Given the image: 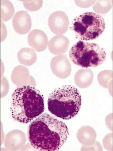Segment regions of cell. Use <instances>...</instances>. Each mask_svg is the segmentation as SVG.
<instances>
[{"mask_svg": "<svg viewBox=\"0 0 113 151\" xmlns=\"http://www.w3.org/2000/svg\"><path fill=\"white\" fill-rule=\"evenodd\" d=\"M69 136L67 125L48 113L40 115L28 129V138L31 146L40 151L60 149Z\"/></svg>", "mask_w": 113, "mask_h": 151, "instance_id": "cell-1", "label": "cell"}, {"mask_svg": "<svg viewBox=\"0 0 113 151\" xmlns=\"http://www.w3.org/2000/svg\"><path fill=\"white\" fill-rule=\"evenodd\" d=\"M44 110L43 96L34 87L20 86L12 93L11 112L14 120L28 124L41 115Z\"/></svg>", "mask_w": 113, "mask_h": 151, "instance_id": "cell-2", "label": "cell"}, {"mask_svg": "<svg viewBox=\"0 0 113 151\" xmlns=\"http://www.w3.org/2000/svg\"><path fill=\"white\" fill-rule=\"evenodd\" d=\"M82 105V97L77 88L65 85L52 92L48 97V110L55 116L69 120L77 115Z\"/></svg>", "mask_w": 113, "mask_h": 151, "instance_id": "cell-3", "label": "cell"}, {"mask_svg": "<svg viewBox=\"0 0 113 151\" xmlns=\"http://www.w3.org/2000/svg\"><path fill=\"white\" fill-rule=\"evenodd\" d=\"M69 56L75 65L84 68L98 67L103 64L107 58L104 49L98 44L82 40L70 48Z\"/></svg>", "mask_w": 113, "mask_h": 151, "instance_id": "cell-4", "label": "cell"}, {"mask_svg": "<svg viewBox=\"0 0 113 151\" xmlns=\"http://www.w3.org/2000/svg\"><path fill=\"white\" fill-rule=\"evenodd\" d=\"M106 23L101 15L86 12L74 19L72 29L76 37L82 41L96 40L104 31Z\"/></svg>", "mask_w": 113, "mask_h": 151, "instance_id": "cell-5", "label": "cell"}, {"mask_svg": "<svg viewBox=\"0 0 113 151\" xmlns=\"http://www.w3.org/2000/svg\"><path fill=\"white\" fill-rule=\"evenodd\" d=\"M48 23L50 30L56 35H62L67 32L69 25L68 16L61 11L52 13L48 18Z\"/></svg>", "mask_w": 113, "mask_h": 151, "instance_id": "cell-6", "label": "cell"}, {"mask_svg": "<svg viewBox=\"0 0 113 151\" xmlns=\"http://www.w3.org/2000/svg\"><path fill=\"white\" fill-rule=\"evenodd\" d=\"M50 68L53 74L60 79L69 77L72 72L71 64L65 55L54 57L50 62Z\"/></svg>", "mask_w": 113, "mask_h": 151, "instance_id": "cell-7", "label": "cell"}, {"mask_svg": "<svg viewBox=\"0 0 113 151\" xmlns=\"http://www.w3.org/2000/svg\"><path fill=\"white\" fill-rule=\"evenodd\" d=\"M27 40L29 46L38 52H43L46 50L49 42L46 33L39 29L30 31L28 35Z\"/></svg>", "mask_w": 113, "mask_h": 151, "instance_id": "cell-8", "label": "cell"}, {"mask_svg": "<svg viewBox=\"0 0 113 151\" xmlns=\"http://www.w3.org/2000/svg\"><path fill=\"white\" fill-rule=\"evenodd\" d=\"M12 23L15 31L20 35H25L29 32L32 26L31 17L25 11L17 12L13 18Z\"/></svg>", "mask_w": 113, "mask_h": 151, "instance_id": "cell-9", "label": "cell"}, {"mask_svg": "<svg viewBox=\"0 0 113 151\" xmlns=\"http://www.w3.org/2000/svg\"><path fill=\"white\" fill-rule=\"evenodd\" d=\"M26 142V136L24 132L15 129L7 134L5 139V146L10 151H18L22 148Z\"/></svg>", "mask_w": 113, "mask_h": 151, "instance_id": "cell-10", "label": "cell"}, {"mask_svg": "<svg viewBox=\"0 0 113 151\" xmlns=\"http://www.w3.org/2000/svg\"><path fill=\"white\" fill-rule=\"evenodd\" d=\"M48 50L54 55H61L68 50L69 41L63 35H56L52 38L48 42Z\"/></svg>", "mask_w": 113, "mask_h": 151, "instance_id": "cell-11", "label": "cell"}, {"mask_svg": "<svg viewBox=\"0 0 113 151\" xmlns=\"http://www.w3.org/2000/svg\"><path fill=\"white\" fill-rule=\"evenodd\" d=\"M77 137L81 144L89 146L93 145L96 141L97 134L93 127L85 125L79 128L77 134Z\"/></svg>", "mask_w": 113, "mask_h": 151, "instance_id": "cell-12", "label": "cell"}, {"mask_svg": "<svg viewBox=\"0 0 113 151\" xmlns=\"http://www.w3.org/2000/svg\"><path fill=\"white\" fill-rule=\"evenodd\" d=\"M94 80V74L91 69H79L76 73L74 77L75 84L78 87L84 89L89 87Z\"/></svg>", "mask_w": 113, "mask_h": 151, "instance_id": "cell-13", "label": "cell"}, {"mask_svg": "<svg viewBox=\"0 0 113 151\" xmlns=\"http://www.w3.org/2000/svg\"><path fill=\"white\" fill-rule=\"evenodd\" d=\"M17 58L21 64L30 66L35 64L37 57L33 49L24 47L21 49L18 52Z\"/></svg>", "mask_w": 113, "mask_h": 151, "instance_id": "cell-14", "label": "cell"}, {"mask_svg": "<svg viewBox=\"0 0 113 151\" xmlns=\"http://www.w3.org/2000/svg\"><path fill=\"white\" fill-rule=\"evenodd\" d=\"M1 19L8 21L14 15L15 10L13 4L9 1H1Z\"/></svg>", "mask_w": 113, "mask_h": 151, "instance_id": "cell-15", "label": "cell"}, {"mask_svg": "<svg viewBox=\"0 0 113 151\" xmlns=\"http://www.w3.org/2000/svg\"><path fill=\"white\" fill-rule=\"evenodd\" d=\"M113 72L111 70H103L98 74V82L99 85L104 88L110 89L112 87Z\"/></svg>", "mask_w": 113, "mask_h": 151, "instance_id": "cell-16", "label": "cell"}, {"mask_svg": "<svg viewBox=\"0 0 113 151\" xmlns=\"http://www.w3.org/2000/svg\"><path fill=\"white\" fill-rule=\"evenodd\" d=\"M93 6V10L98 14H105L111 9L112 1H98Z\"/></svg>", "mask_w": 113, "mask_h": 151, "instance_id": "cell-17", "label": "cell"}, {"mask_svg": "<svg viewBox=\"0 0 113 151\" xmlns=\"http://www.w3.org/2000/svg\"><path fill=\"white\" fill-rule=\"evenodd\" d=\"M23 3L25 8L30 11L38 10L43 4L42 1H24Z\"/></svg>", "mask_w": 113, "mask_h": 151, "instance_id": "cell-18", "label": "cell"}, {"mask_svg": "<svg viewBox=\"0 0 113 151\" xmlns=\"http://www.w3.org/2000/svg\"><path fill=\"white\" fill-rule=\"evenodd\" d=\"M103 146L108 151H112V133L107 134L103 140Z\"/></svg>", "mask_w": 113, "mask_h": 151, "instance_id": "cell-19", "label": "cell"}, {"mask_svg": "<svg viewBox=\"0 0 113 151\" xmlns=\"http://www.w3.org/2000/svg\"><path fill=\"white\" fill-rule=\"evenodd\" d=\"M81 150L82 151H88V150H98V151H102L103 148L101 144L98 142L95 141L94 143L92 145L89 146H84L82 147Z\"/></svg>", "mask_w": 113, "mask_h": 151, "instance_id": "cell-20", "label": "cell"}]
</instances>
